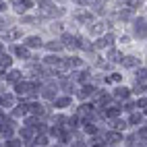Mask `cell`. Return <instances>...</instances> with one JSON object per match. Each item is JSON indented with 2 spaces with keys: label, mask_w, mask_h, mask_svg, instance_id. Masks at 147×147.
Returning <instances> with one entry per match:
<instances>
[{
  "label": "cell",
  "mask_w": 147,
  "mask_h": 147,
  "mask_svg": "<svg viewBox=\"0 0 147 147\" xmlns=\"http://www.w3.org/2000/svg\"><path fill=\"white\" fill-rule=\"evenodd\" d=\"M114 17L118 19V21H131V19H133V11H131V8H118V11L114 13Z\"/></svg>",
  "instance_id": "d4e9b609"
},
{
  "label": "cell",
  "mask_w": 147,
  "mask_h": 147,
  "mask_svg": "<svg viewBox=\"0 0 147 147\" xmlns=\"http://www.w3.org/2000/svg\"><path fill=\"white\" fill-rule=\"evenodd\" d=\"M13 62H15V56L13 54H0V71H8V68H13Z\"/></svg>",
  "instance_id": "44dd1931"
},
{
  "label": "cell",
  "mask_w": 147,
  "mask_h": 147,
  "mask_svg": "<svg viewBox=\"0 0 147 147\" xmlns=\"http://www.w3.org/2000/svg\"><path fill=\"white\" fill-rule=\"evenodd\" d=\"M0 100H2V95H0Z\"/></svg>",
  "instance_id": "74e56055"
},
{
  "label": "cell",
  "mask_w": 147,
  "mask_h": 147,
  "mask_svg": "<svg viewBox=\"0 0 147 147\" xmlns=\"http://www.w3.org/2000/svg\"><path fill=\"white\" fill-rule=\"evenodd\" d=\"M108 25H110L108 21H93L89 27H87V33H89L91 37H100V35L106 33V27Z\"/></svg>",
  "instance_id": "7c38bea8"
},
{
  "label": "cell",
  "mask_w": 147,
  "mask_h": 147,
  "mask_svg": "<svg viewBox=\"0 0 147 147\" xmlns=\"http://www.w3.org/2000/svg\"><path fill=\"white\" fill-rule=\"evenodd\" d=\"M106 58H108V60H110L112 64H122L124 54L118 50V48H110V50H108V54H106Z\"/></svg>",
  "instance_id": "d6986e66"
},
{
  "label": "cell",
  "mask_w": 147,
  "mask_h": 147,
  "mask_svg": "<svg viewBox=\"0 0 147 147\" xmlns=\"http://www.w3.org/2000/svg\"><path fill=\"white\" fill-rule=\"evenodd\" d=\"M64 64H66V71H79V68H83V58L79 56H66L64 58Z\"/></svg>",
  "instance_id": "ac0fdd59"
},
{
  "label": "cell",
  "mask_w": 147,
  "mask_h": 147,
  "mask_svg": "<svg viewBox=\"0 0 147 147\" xmlns=\"http://www.w3.org/2000/svg\"><path fill=\"white\" fill-rule=\"evenodd\" d=\"M35 2H37V0H35Z\"/></svg>",
  "instance_id": "f35d334b"
},
{
  "label": "cell",
  "mask_w": 147,
  "mask_h": 147,
  "mask_svg": "<svg viewBox=\"0 0 147 147\" xmlns=\"http://www.w3.org/2000/svg\"><path fill=\"white\" fill-rule=\"evenodd\" d=\"M23 44L29 48V50H40V48H44V40H42V35H27L25 40H23Z\"/></svg>",
  "instance_id": "2e32d148"
},
{
  "label": "cell",
  "mask_w": 147,
  "mask_h": 147,
  "mask_svg": "<svg viewBox=\"0 0 147 147\" xmlns=\"http://www.w3.org/2000/svg\"><path fill=\"white\" fill-rule=\"evenodd\" d=\"M139 137H137V133H129V135H124V147H135V145H139Z\"/></svg>",
  "instance_id": "484cf974"
},
{
  "label": "cell",
  "mask_w": 147,
  "mask_h": 147,
  "mask_svg": "<svg viewBox=\"0 0 147 147\" xmlns=\"http://www.w3.org/2000/svg\"><path fill=\"white\" fill-rule=\"evenodd\" d=\"M6 8H8V4L4 2V0H0V15H4V13H6Z\"/></svg>",
  "instance_id": "d590c367"
},
{
  "label": "cell",
  "mask_w": 147,
  "mask_h": 147,
  "mask_svg": "<svg viewBox=\"0 0 147 147\" xmlns=\"http://www.w3.org/2000/svg\"><path fill=\"white\" fill-rule=\"evenodd\" d=\"M97 91V85L95 83H85V85H79V89H77V97H79V100L81 102H87V100H91V97H93V93Z\"/></svg>",
  "instance_id": "5b68a950"
},
{
  "label": "cell",
  "mask_w": 147,
  "mask_h": 147,
  "mask_svg": "<svg viewBox=\"0 0 147 147\" xmlns=\"http://www.w3.org/2000/svg\"><path fill=\"white\" fill-rule=\"evenodd\" d=\"M73 79H75V83L77 85H85V83H89L91 81V71H89V68H79V71H73Z\"/></svg>",
  "instance_id": "8fae6325"
},
{
  "label": "cell",
  "mask_w": 147,
  "mask_h": 147,
  "mask_svg": "<svg viewBox=\"0 0 147 147\" xmlns=\"http://www.w3.org/2000/svg\"><path fill=\"white\" fill-rule=\"evenodd\" d=\"M141 66V58L135 56V54H126L122 58V68H126V71H135V68Z\"/></svg>",
  "instance_id": "9a60e30c"
},
{
  "label": "cell",
  "mask_w": 147,
  "mask_h": 147,
  "mask_svg": "<svg viewBox=\"0 0 147 147\" xmlns=\"http://www.w3.org/2000/svg\"><path fill=\"white\" fill-rule=\"evenodd\" d=\"M52 106H54V110H66V108L73 106V95H68V93L58 95L56 100L52 102Z\"/></svg>",
  "instance_id": "5bb4252c"
},
{
  "label": "cell",
  "mask_w": 147,
  "mask_h": 147,
  "mask_svg": "<svg viewBox=\"0 0 147 147\" xmlns=\"http://www.w3.org/2000/svg\"><path fill=\"white\" fill-rule=\"evenodd\" d=\"M11 27H15V25H13V19L6 17V15H0V37L11 31Z\"/></svg>",
  "instance_id": "7402d4cb"
},
{
  "label": "cell",
  "mask_w": 147,
  "mask_h": 147,
  "mask_svg": "<svg viewBox=\"0 0 147 147\" xmlns=\"http://www.w3.org/2000/svg\"><path fill=\"white\" fill-rule=\"evenodd\" d=\"M143 114H145V118H147V108H145V110H143Z\"/></svg>",
  "instance_id": "8d00e7d4"
},
{
  "label": "cell",
  "mask_w": 147,
  "mask_h": 147,
  "mask_svg": "<svg viewBox=\"0 0 147 147\" xmlns=\"http://www.w3.org/2000/svg\"><path fill=\"white\" fill-rule=\"evenodd\" d=\"M141 2H143V0H120V4H122L124 8H131V11L141 8Z\"/></svg>",
  "instance_id": "83f0119b"
},
{
  "label": "cell",
  "mask_w": 147,
  "mask_h": 147,
  "mask_svg": "<svg viewBox=\"0 0 147 147\" xmlns=\"http://www.w3.org/2000/svg\"><path fill=\"white\" fill-rule=\"evenodd\" d=\"M35 147H50L52 143V137L48 135V133H42V135H35V139H33Z\"/></svg>",
  "instance_id": "cb8c5ba5"
},
{
  "label": "cell",
  "mask_w": 147,
  "mask_h": 147,
  "mask_svg": "<svg viewBox=\"0 0 147 147\" xmlns=\"http://www.w3.org/2000/svg\"><path fill=\"white\" fill-rule=\"evenodd\" d=\"M137 137H139V141L147 143V124H141V126H137Z\"/></svg>",
  "instance_id": "4dcf8cb0"
},
{
  "label": "cell",
  "mask_w": 147,
  "mask_h": 147,
  "mask_svg": "<svg viewBox=\"0 0 147 147\" xmlns=\"http://www.w3.org/2000/svg\"><path fill=\"white\" fill-rule=\"evenodd\" d=\"M35 135H37V133L31 129V126H27V124H21V126L17 129V137H21V139H23V145L29 143V141H33Z\"/></svg>",
  "instance_id": "4fadbf2b"
},
{
  "label": "cell",
  "mask_w": 147,
  "mask_h": 147,
  "mask_svg": "<svg viewBox=\"0 0 147 147\" xmlns=\"http://www.w3.org/2000/svg\"><path fill=\"white\" fill-rule=\"evenodd\" d=\"M135 110H137V102H133V100H126V102H122V112L131 114V112H135Z\"/></svg>",
  "instance_id": "f546056e"
},
{
  "label": "cell",
  "mask_w": 147,
  "mask_h": 147,
  "mask_svg": "<svg viewBox=\"0 0 147 147\" xmlns=\"http://www.w3.org/2000/svg\"><path fill=\"white\" fill-rule=\"evenodd\" d=\"M108 122H110V129H114V131H126V129H129V120H126V118H120V116H118V118H114V120H108Z\"/></svg>",
  "instance_id": "ffe728a7"
},
{
  "label": "cell",
  "mask_w": 147,
  "mask_h": 147,
  "mask_svg": "<svg viewBox=\"0 0 147 147\" xmlns=\"http://www.w3.org/2000/svg\"><path fill=\"white\" fill-rule=\"evenodd\" d=\"M8 114H11L13 118H17V120H21V118H25V116H29V102H27V100H19L17 106H15Z\"/></svg>",
  "instance_id": "ba28073f"
},
{
  "label": "cell",
  "mask_w": 147,
  "mask_h": 147,
  "mask_svg": "<svg viewBox=\"0 0 147 147\" xmlns=\"http://www.w3.org/2000/svg\"><path fill=\"white\" fill-rule=\"evenodd\" d=\"M91 6H93L95 15H104L106 13V0H95V2H91Z\"/></svg>",
  "instance_id": "f1b7e54d"
},
{
  "label": "cell",
  "mask_w": 147,
  "mask_h": 147,
  "mask_svg": "<svg viewBox=\"0 0 147 147\" xmlns=\"http://www.w3.org/2000/svg\"><path fill=\"white\" fill-rule=\"evenodd\" d=\"M104 137H106L108 147H118V145L124 143V133H122V131H114V129H110V131L104 133Z\"/></svg>",
  "instance_id": "52a82bcc"
},
{
  "label": "cell",
  "mask_w": 147,
  "mask_h": 147,
  "mask_svg": "<svg viewBox=\"0 0 147 147\" xmlns=\"http://www.w3.org/2000/svg\"><path fill=\"white\" fill-rule=\"evenodd\" d=\"M73 19L79 25H83V27H89L93 21H95V13L93 11H89V8H83V6H79L77 11L73 13Z\"/></svg>",
  "instance_id": "7a4b0ae2"
},
{
  "label": "cell",
  "mask_w": 147,
  "mask_h": 147,
  "mask_svg": "<svg viewBox=\"0 0 147 147\" xmlns=\"http://www.w3.org/2000/svg\"><path fill=\"white\" fill-rule=\"evenodd\" d=\"M112 95H114L116 102H126V100H131L133 89H131V87H126V85H116L114 91H112Z\"/></svg>",
  "instance_id": "30bf717a"
},
{
  "label": "cell",
  "mask_w": 147,
  "mask_h": 147,
  "mask_svg": "<svg viewBox=\"0 0 147 147\" xmlns=\"http://www.w3.org/2000/svg\"><path fill=\"white\" fill-rule=\"evenodd\" d=\"M118 147H120V145H118Z\"/></svg>",
  "instance_id": "ab89813d"
},
{
  "label": "cell",
  "mask_w": 147,
  "mask_h": 147,
  "mask_svg": "<svg viewBox=\"0 0 147 147\" xmlns=\"http://www.w3.org/2000/svg\"><path fill=\"white\" fill-rule=\"evenodd\" d=\"M60 42L64 44L66 50H81V42H83V35H77V33H71V31H64L58 35Z\"/></svg>",
  "instance_id": "6da1fadb"
},
{
  "label": "cell",
  "mask_w": 147,
  "mask_h": 147,
  "mask_svg": "<svg viewBox=\"0 0 147 147\" xmlns=\"http://www.w3.org/2000/svg\"><path fill=\"white\" fill-rule=\"evenodd\" d=\"M137 108H141V110L147 108V95H139V100H137Z\"/></svg>",
  "instance_id": "836d02e7"
},
{
  "label": "cell",
  "mask_w": 147,
  "mask_h": 147,
  "mask_svg": "<svg viewBox=\"0 0 147 147\" xmlns=\"http://www.w3.org/2000/svg\"><path fill=\"white\" fill-rule=\"evenodd\" d=\"M11 54L15 56V58H19V60H31V50L25 46V44H13V48H11Z\"/></svg>",
  "instance_id": "9c48e42d"
},
{
  "label": "cell",
  "mask_w": 147,
  "mask_h": 147,
  "mask_svg": "<svg viewBox=\"0 0 147 147\" xmlns=\"http://www.w3.org/2000/svg\"><path fill=\"white\" fill-rule=\"evenodd\" d=\"M133 35L137 40H147V19L143 17L133 19Z\"/></svg>",
  "instance_id": "277c9868"
},
{
  "label": "cell",
  "mask_w": 147,
  "mask_h": 147,
  "mask_svg": "<svg viewBox=\"0 0 147 147\" xmlns=\"http://www.w3.org/2000/svg\"><path fill=\"white\" fill-rule=\"evenodd\" d=\"M42 21V15L37 17H31V15H21V25H35Z\"/></svg>",
  "instance_id": "4316f807"
},
{
  "label": "cell",
  "mask_w": 147,
  "mask_h": 147,
  "mask_svg": "<svg viewBox=\"0 0 147 147\" xmlns=\"http://www.w3.org/2000/svg\"><path fill=\"white\" fill-rule=\"evenodd\" d=\"M0 79H2L6 85H15L17 81H21L23 79V71H19V68H8V71H2L0 73Z\"/></svg>",
  "instance_id": "8992f818"
},
{
  "label": "cell",
  "mask_w": 147,
  "mask_h": 147,
  "mask_svg": "<svg viewBox=\"0 0 147 147\" xmlns=\"http://www.w3.org/2000/svg\"><path fill=\"white\" fill-rule=\"evenodd\" d=\"M4 145L6 147H23V139H21V137H13V139L4 141Z\"/></svg>",
  "instance_id": "1f68e13d"
},
{
  "label": "cell",
  "mask_w": 147,
  "mask_h": 147,
  "mask_svg": "<svg viewBox=\"0 0 147 147\" xmlns=\"http://www.w3.org/2000/svg\"><path fill=\"white\" fill-rule=\"evenodd\" d=\"M44 48H46V50L50 52V54H60V52H64V50H66L64 44L60 42V37H58V40H50V42H46V44H44Z\"/></svg>",
  "instance_id": "e0dca14e"
},
{
  "label": "cell",
  "mask_w": 147,
  "mask_h": 147,
  "mask_svg": "<svg viewBox=\"0 0 147 147\" xmlns=\"http://www.w3.org/2000/svg\"><path fill=\"white\" fill-rule=\"evenodd\" d=\"M73 2H75L77 6H83V8H85V6H89L93 0H73Z\"/></svg>",
  "instance_id": "e575fe53"
},
{
  "label": "cell",
  "mask_w": 147,
  "mask_h": 147,
  "mask_svg": "<svg viewBox=\"0 0 147 147\" xmlns=\"http://www.w3.org/2000/svg\"><path fill=\"white\" fill-rule=\"evenodd\" d=\"M93 44H95L97 50H110V48H114V44H116V35H114L112 31H106L104 35L97 37Z\"/></svg>",
  "instance_id": "3957f363"
},
{
  "label": "cell",
  "mask_w": 147,
  "mask_h": 147,
  "mask_svg": "<svg viewBox=\"0 0 147 147\" xmlns=\"http://www.w3.org/2000/svg\"><path fill=\"white\" fill-rule=\"evenodd\" d=\"M50 29H52V31H54V33H58V35H60V33H64V25H62L60 21H54Z\"/></svg>",
  "instance_id": "d6a6232c"
},
{
  "label": "cell",
  "mask_w": 147,
  "mask_h": 147,
  "mask_svg": "<svg viewBox=\"0 0 147 147\" xmlns=\"http://www.w3.org/2000/svg\"><path fill=\"white\" fill-rule=\"evenodd\" d=\"M143 118H145V114L139 112V110H135V112L129 114V118H126V120H129L131 126H141V124H143Z\"/></svg>",
  "instance_id": "603a6c76"
}]
</instances>
